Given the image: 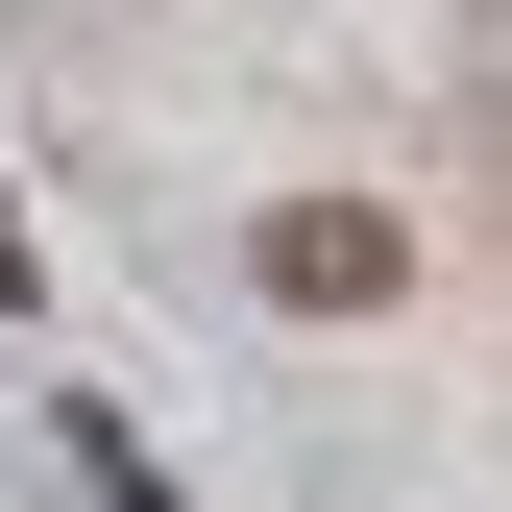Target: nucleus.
I'll use <instances>...</instances> for the list:
<instances>
[{"mask_svg": "<svg viewBox=\"0 0 512 512\" xmlns=\"http://www.w3.org/2000/svg\"><path fill=\"white\" fill-rule=\"evenodd\" d=\"M391 269H415V220H391V196H293V220H269V293H293V317H366Z\"/></svg>", "mask_w": 512, "mask_h": 512, "instance_id": "f257e3e1", "label": "nucleus"}]
</instances>
